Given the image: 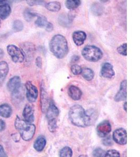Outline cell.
<instances>
[{
	"label": "cell",
	"mask_w": 140,
	"mask_h": 157,
	"mask_svg": "<svg viewBox=\"0 0 140 157\" xmlns=\"http://www.w3.org/2000/svg\"><path fill=\"white\" fill-rule=\"evenodd\" d=\"M94 114L91 111H85L79 105H75L70 108L69 118L72 123L79 127H86L92 121Z\"/></svg>",
	"instance_id": "6da1fadb"
},
{
	"label": "cell",
	"mask_w": 140,
	"mask_h": 157,
	"mask_svg": "<svg viewBox=\"0 0 140 157\" xmlns=\"http://www.w3.org/2000/svg\"><path fill=\"white\" fill-rule=\"evenodd\" d=\"M49 49L56 58L63 59L68 52V46L66 38L60 34L53 36L49 43Z\"/></svg>",
	"instance_id": "7a4b0ae2"
},
{
	"label": "cell",
	"mask_w": 140,
	"mask_h": 157,
	"mask_svg": "<svg viewBox=\"0 0 140 157\" xmlns=\"http://www.w3.org/2000/svg\"><path fill=\"white\" fill-rule=\"evenodd\" d=\"M15 126L20 131V134L24 140L29 141L34 135L36 127L34 124L29 123L17 116L15 121Z\"/></svg>",
	"instance_id": "3957f363"
},
{
	"label": "cell",
	"mask_w": 140,
	"mask_h": 157,
	"mask_svg": "<svg viewBox=\"0 0 140 157\" xmlns=\"http://www.w3.org/2000/svg\"><path fill=\"white\" fill-rule=\"evenodd\" d=\"M81 54L83 57L89 62H97L103 57V52L100 49L97 47L88 45L84 47Z\"/></svg>",
	"instance_id": "277c9868"
},
{
	"label": "cell",
	"mask_w": 140,
	"mask_h": 157,
	"mask_svg": "<svg viewBox=\"0 0 140 157\" xmlns=\"http://www.w3.org/2000/svg\"><path fill=\"white\" fill-rule=\"evenodd\" d=\"M7 53L14 63H20L25 60V55L21 49L14 45H8L6 48Z\"/></svg>",
	"instance_id": "5b68a950"
},
{
	"label": "cell",
	"mask_w": 140,
	"mask_h": 157,
	"mask_svg": "<svg viewBox=\"0 0 140 157\" xmlns=\"http://www.w3.org/2000/svg\"><path fill=\"white\" fill-rule=\"evenodd\" d=\"M25 88L27 100L31 103L35 102L38 95V91L37 87L33 84L31 81H27L25 83Z\"/></svg>",
	"instance_id": "8992f818"
},
{
	"label": "cell",
	"mask_w": 140,
	"mask_h": 157,
	"mask_svg": "<svg viewBox=\"0 0 140 157\" xmlns=\"http://www.w3.org/2000/svg\"><path fill=\"white\" fill-rule=\"evenodd\" d=\"M114 140L120 145H126L127 141V134L123 128L117 129L113 134Z\"/></svg>",
	"instance_id": "52a82bcc"
},
{
	"label": "cell",
	"mask_w": 140,
	"mask_h": 157,
	"mask_svg": "<svg viewBox=\"0 0 140 157\" xmlns=\"http://www.w3.org/2000/svg\"><path fill=\"white\" fill-rule=\"evenodd\" d=\"M100 75L101 77L106 78H111L115 75V72L111 63H104L101 69Z\"/></svg>",
	"instance_id": "ba28073f"
},
{
	"label": "cell",
	"mask_w": 140,
	"mask_h": 157,
	"mask_svg": "<svg viewBox=\"0 0 140 157\" xmlns=\"http://www.w3.org/2000/svg\"><path fill=\"white\" fill-rule=\"evenodd\" d=\"M97 130L99 136L103 137L109 134L111 132V126L109 121H104L97 126Z\"/></svg>",
	"instance_id": "9c48e42d"
},
{
	"label": "cell",
	"mask_w": 140,
	"mask_h": 157,
	"mask_svg": "<svg viewBox=\"0 0 140 157\" xmlns=\"http://www.w3.org/2000/svg\"><path fill=\"white\" fill-rule=\"evenodd\" d=\"M127 97V81L126 80L122 81L121 83L120 90L115 97V101L120 102L126 99Z\"/></svg>",
	"instance_id": "30bf717a"
},
{
	"label": "cell",
	"mask_w": 140,
	"mask_h": 157,
	"mask_svg": "<svg viewBox=\"0 0 140 157\" xmlns=\"http://www.w3.org/2000/svg\"><path fill=\"white\" fill-rule=\"evenodd\" d=\"M21 86V79L18 76H14L10 78L6 85L7 90L12 93L18 90Z\"/></svg>",
	"instance_id": "8fae6325"
},
{
	"label": "cell",
	"mask_w": 140,
	"mask_h": 157,
	"mask_svg": "<svg viewBox=\"0 0 140 157\" xmlns=\"http://www.w3.org/2000/svg\"><path fill=\"white\" fill-rule=\"evenodd\" d=\"M72 38L76 45L79 46L84 44V41L86 39L87 35L83 31L77 30L72 33Z\"/></svg>",
	"instance_id": "7c38bea8"
},
{
	"label": "cell",
	"mask_w": 140,
	"mask_h": 157,
	"mask_svg": "<svg viewBox=\"0 0 140 157\" xmlns=\"http://www.w3.org/2000/svg\"><path fill=\"white\" fill-rule=\"evenodd\" d=\"M59 115V110L54 103L50 102L46 112V117L49 121L56 120Z\"/></svg>",
	"instance_id": "4fadbf2b"
},
{
	"label": "cell",
	"mask_w": 140,
	"mask_h": 157,
	"mask_svg": "<svg viewBox=\"0 0 140 157\" xmlns=\"http://www.w3.org/2000/svg\"><path fill=\"white\" fill-rule=\"evenodd\" d=\"M23 116L24 121L29 123H32L34 121V109L30 105L27 104L25 106L23 112Z\"/></svg>",
	"instance_id": "5bb4252c"
},
{
	"label": "cell",
	"mask_w": 140,
	"mask_h": 157,
	"mask_svg": "<svg viewBox=\"0 0 140 157\" xmlns=\"http://www.w3.org/2000/svg\"><path fill=\"white\" fill-rule=\"evenodd\" d=\"M21 50L23 52L24 54L27 58H31L34 54L35 52V47L32 43L26 42L21 45Z\"/></svg>",
	"instance_id": "9a60e30c"
},
{
	"label": "cell",
	"mask_w": 140,
	"mask_h": 157,
	"mask_svg": "<svg viewBox=\"0 0 140 157\" xmlns=\"http://www.w3.org/2000/svg\"><path fill=\"white\" fill-rule=\"evenodd\" d=\"M74 20V17L70 14H62L60 15L58 19L59 24L65 27H70L72 22Z\"/></svg>",
	"instance_id": "2e32d148"
},
{
	"label": "cell",
	"mask_w": 140,
	"mask_h": 157,
	"mask_svg": "<svg viewBox=\"0 0 140 157\" xmlns=\"http://www.w3.org/2000/svg\"><path fill=\"white\" fill-rule=\"evenodd\" d=\"M9 72V66L6 61H0V86H1L7 77Z\"/></svg>",
	"instance_id": "e0dca14e"
},
{
	"label": "cell",
	"mask_w": 140,
	"mask_h": 157,
	"mask_svg": "<svg viewBox=\"0 0 140 157\" xmlns=\"http://www.w3.org/2000/svg\"><path fill=\"white\" fill-rule=\"evenodd\" d=\"M68 93L69 97L75 101L80 100L83 94L80 89L75 86H69Z\"/></svg>",
	"instance_id": "ac0fdd59"
},
{
	"label": "cell",
	"mask_w": 140,
	"mask_h": 157,
	"mask_svg": "<svg viewBox=\"0 0 140 157\" xmlns=\"http://www.w3.org/2000/svg\"><path fill=\"white\" fill-rule=\"evenodd\" d=\"M25 94L24 89L22 86L20 87L18 90L12 93V100L13 102L16 103H18L22 101V100L24 98Z\"/></svg>",
	"instance_id": "d6986e66"
},
{
	"label": "cell",
	"mask_w": 140,
	"mask_h": 157,
	"mask_svg": "<svg viewBox=\"0 0 140 157\" xmlns=\"http://www.w3.org/2000/svg\"><path fill=\"white\" fill-rule=\"evenodd\" d=\"M11 7L8 3L0 5V18L6 20L10 15Z\"/></svg>",
	"instance_id": "ffe728a7"
},
{
	"label": "cell",
	"mask_w": 140,
	"mask_h": 157,
	"mask_svg": "<svg viewBox=\"0 0 140 157\" xmlns=\"http://www.w3.org/2000/svg\"><path fill=\"white\" fill-rule=\"evenodd\" d=\"M12 114V109L7 104H3L0 105V116L2 117L9 118Z\"/></svg>",
	"instance_id": "44dd1931"
},
{
	"label": "cell",
	"mask_w": 140,
	"mask_h": 157,
	"mask_svg": "<svg viewBox=\"0 0 140 157\" xmlns=\"http://www.w3.org/2000/svg\"><path fill=\"white\" fill-rule=\"evenodd\" d=\"M46 139L43 137H39L37 139H36V141L34 143V147L35 149L38 151H41L43 150L44 148H45L46 145Z\"/></svg>",
	"instance_id": "7402d4cb"
},
{
	"label": "cell",
	"mask_w": 140,
	"mask_h": 157,
	"mask_svg": "<svg viewBox=\"0 0 140 157\" xmlns=\"http://www.w3.org/2000/svg\"><path fill=\"white\" fill-rule=\"evenodd\" d=\"M45 7L47 10L50 12H56L58 11L61 9V4L59 2H50L45 4Z\"/></svg>",
	"instance_id": "603a6c76"
},
{
	"label": "cell",
	"mask_w": 140,
	"mask_h": 157,
	"mask_svg": "<svg viewBox=\"0 0 140 157\" xmlns=\"http://www.w3.org/2000/svg\"><path fill=\"white\" fill-rule=\"evenodd\" d=\"M104 11V8L101 4L98 3L92 4L91 6V11L92 13L95 16H100L103 14Z\"/></svg>",
	"instance_id": "cb8c5ba5"
},
{
	"label": "cell",
	"mask_w": 140,
	"mask_h": 157,
	"mask_svg": "<svg viewBox=\"0 0 140 157\" xmlns=\"http://www.w3.org/2000/svg\"><path fill=\"white\" fill-rule=\"evenodd\" d=\"M81 75L83 78L87 81H91L94 78V72L90 68H84L82 70Z\"/></svg>",
	"instance_id": "d4e9b609"
},
{
	"label": "cell",
	"mask_w": 140,
	"mask_h": 157,
	"mask_svg": "<svg viewBox=\"0 0 140 157\" xmlns=\"http://www.w3.org/2000/svg\"><path fill=\"white\" fill-rule=\"evenodd\" d=\"M81 4L80 0H67L65 3V6L69 10L75 9Z\"/></svg>",
	"instance_id": "484cf974"
},
{
	"label": "cell",
	"mask_w": 140,
	"mask_h": 157,
	"mask_svg": "<svg viewBox=\"0 0 140 157\" xmlns=\"http://www.w3.org/2000/svg\"><path fill=\"white\" fill-rule=\"evenodd\" d=\"M49 21H47V18L45 16H42L38 15L37 19L36 20L35 22V24L36 25V26L41 28H43L46 27L47 24L48 23Z\"/></svg>",
	"instance_id": "4316f807"
},
{
	"label": "cell",
	"mask_w": 140,
	"mask_h": 157,
	"mask_svg": "<svg viewBox=\"0 0 140 157\" xmlns=\"http://www.w3.org/2000/svg\"><path fill=\"white\" fill-rule=\"evenodd\" d=\"M38 14L33 12L29 9H26L24 12V17L25 20L27 21H31L35 17H37Z\"/></svg>",
	"instance_id": "83f0119b"
},
{
	"label": "cell",
	"mask_w": 140,
	"mask_h": 157,
	"mask_svg": "<svg viewBox=\"0 0 140 157\" xmlns=\"http://www.w3.org/2000/svg\"><path fill=\"white\" fill-rule=\"evenodd\" d=\"M48 95H47V93L45 91V89L44 87H41V106H42V109L44 111L45 108H46V104L48 102Z\"/></svg>",
	"instance_id": "f1b7e54d"
},
{
	"label": "cell",
	"mask_w": 140,
	"mask_h": 157,
	"mask_svg": "<svg viewBox=\"0 0 140 157\" xmlns=\"http://www.w3.org/2000/svg\"><path fill=\"white\" fill-rule=\"evenodd\" d=\"M24 29V24L20 20H15L13 23V29L16 32H21Z\"/></svg>",
	"instance_id": "f546056e"
},
{
	"label": "cell",
	"mask_w": 140,
	"mask_h": 157,
	"mask_svg": "<svg viewBox=\"0 0 140 157\" xmlns=\"http://www.w3.org/2000/svg\"><path fill=\"white\" fill-rule=\"evenodd\" d=\"M72 150L69 147H66L60 152V157H72Z\"/></svg>",
	"instance_id": "4dcf8cb0"
},
{
	"label": "cell",
	"mask_w": 140,
	"mask_h": 157,
	"mask_svg": "<svg viewBox=\"0 0 140 157\" xmlns=\"http://www.w3.org/2000/svg\"><path fill=\"white\" fill-rule=\"evenodd\" d=\"M117 52H118L119 54H120L121 55L126 56H127V44L126 43L123 44L118 47Z\"/></svg>",
	"instance_id": "1f68e13d"
},
{
	"label": "cell",
	"mask_w": 140,
	"mask_h": 157,
	"mask_svg": "<svg viewBox=\"0 0 140 157\" xmlns=\"http://www.w3.org/2000/svg\"><path fill=\"white\" fill-rule=\"evenodd\" d=\"M82 70L81 67L77 64H74L71 67V71L74 75H77L81 74Z\"/></svg>",
	"instance_id": "d6a6232c"
},
{
	"label": "cell",
	"mask_w": 140,
	"mask_h": 157,
	"mask_svg": "<svg viewBox=\"0 0 140 157\" xmlns=\"http://www.w3.org/2000/svg\"><path fill=\"white\" fill-rule=\"evenodd\" d=\"M29 6H45L46 2L44 1H37V0H28L26 1Z\"/></svg>",
	"instance_id": "836d02e7"
},
{
	"label": "cell",
	"mask_w": 140,
	"mask_h": 157,
	"mask_svg": "<svg viewBox=\"0 0 140 157\" xmlns=\"http://www.w3.org/2000/svg\"><path fill=\"white\" fill-rule=\"evenodd\" d=\"M106 152L101 148H97L93 151L94 157H104Z\"/></svg>",
	"instance_id": "e575fe53"
},
{
	"label": "cell",
	"mask_w": 140,
	"mask_h": 157,
	"mask_svg": "<svg viewBox=\"0 0 140 157\" xmlns=\"http://www.w3.org/2000/svg\"><path fill=\"white\" fill-rule=\"evenodd\" d=\"M104 157H120V155L117 150H110L106 152Z\"/></svg>",
	"instance_id": "d590c367"
},
{
	"label": "cell",
	"mask_w": 140,
	"mask_h": 157,
	"mask_svg": "<svg viewBox=\"0 0 140 157\" xmlns=\"http://www.w3.org/2000/svg\"><path fill=\"white\" fill-rule=\"evenodd\" d=\"M49 129L50 130V132H53L57 127V121L56 120H53L51 121H49Z\"/></svg>",
	"instance_id": "8d00e7d4"
},
{
	"label": "cell",
	"mask_w": 140,
	"mask_h": 157,
	"mask_svg": "<svg viewBox=\"0 0 140 157\" xmlns=\"http://www.w3.org/2000/svg\"><path fill=\"white\" fill-rule=\"evenodd\" d=\"M103 143L104 145L106 146H111L112 145V140L111 138L107 137L103 140Z\"/></svg>",
	"instance_id": "74e56055"
},
{
	"label": "cell",
	"mask_w": 140,
	"mask_h": 157,
	"mask_svg": "<svg viewBox=\"0 0 140 157\" xmlns=\"http://www.w3.org/2000/svg\"><path fill=\"white\" fill-rule=\"evenodd\" d=\"M35 63H36V66L37 67L39 68H41V67H42V59H41V58L40 56H38V57L36 58Z\"/></svg>",
	"instance_id": "f35d334b"
},
{
	"label": "cell",
	"mask_w": 140,
	"mask_h": 157,
	"mask_svg": "<svg viewBox=\"0 0 140 157\" xmlns=\"http://www.w3.org/2000/svg\"><path fill=\"white\" fill-rule=\"evenodd\" d=\"M54 29V26L52 25V24L50 23V22H48V23L47 24L46 26L45 27V29L47 31V32H52Z\"/></svg>",
	"instance_id": "ab89813d"
},
{
	"label": "cell",
	"mask_w": 140,
	"mask_h": 157,
	"mask_svg": "<svg viewBox=\"0 0 140 157\" xmlns=\"http://www.w3.org/2000/svg\"><path fill=\"white\" fill-rule=\"evenodd\" d=\"M6 128V123L3 120L0 119V132Z\"/></svg>",
	"instance_id": "60d3db41"
},
{
	"label": "cell",
	"mask_w": 140,
	"mask_h": 157,
	"mask_svg": "<svg viewBox=\"0 0 140 157\" xmlns=\"http://www.w3.org/2000/svg\"><path fill=\"white\" fill-rule=\"evenodd\" d=\"M7 157L6 155L4 150V148L3 147L0 145V157Z\"/></svg>",
	"instance_id": "b9f144b4"
},
{
	"label": "cell",
	"mask_w": 140,
	"mask_h": 157,
	"mask_svg": "<svg viewBox=\"0 0 140 157\" xmlns=\"http://www.w3.org/2000/svg\"><path fill=\"white\" fill-rule=\"evenodd\" d=\"M79 59H80V58H79V56L77 55H75L74 56H72V59H71V62L72 63H76V62H77L79 61Z\"/></svg>",
	"instance_id": "7bdbcfd3"
},
{
	"label": "cell",
	"mask_w": 140,
	"mask_h": 157,
	"mask_svg": "<svg viewBox=\"0 0 140 157\" xmlns=\"http://www.w3.org/2000/svg\"><path fill=\"white\" fill-rule=\"evenodd\" d=\"M123 108H124L125 111L126 112V111H127V103H126V102H125V103L124 104V105H123Z\"/></svg>",
	"instance_id": "ee69618b"
},
{
	"label": "cell",
	"mask_w": 140,
	"mask_h": 157,
	"mask_svg": "<svg viewBox=\"0 0 140 157\" xmlns=\"http://www.w3.org/2000/svg\"><path fill=\"white\" fill-rule=\"evenodd\" d=\"M79 157H88V156H87V155H80V156H79Z\"/></svg>",
	"instance_id": "f6af8a7d"
},
{
	"label": "cell",
	"mask_w": 140,
	"mask_h": 157,
	"mask_svg": "<svg viewBox=\"0 0 140 157\" xmlns=\"http://www.w3.org/2000/svg\"><path fill=\"white\" fill-rule=\"evenodd\" d=\"M0 27H1V21H0Z\"/></svg>",
	"instance_id": "bcb514c9"
},
{
	"label": "cell",
	"mask_w": 140,
	"mask_h": 157,
	"mask_svg": "<svg viewBox=\"0 0 140 157\" xmlns=\"http://www.w3.org/2000/svg\"></svg>",
	"instance_id": "7dc6e473"
}]
</instances>
